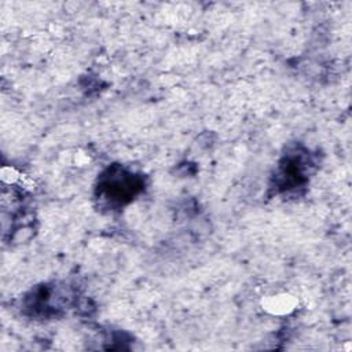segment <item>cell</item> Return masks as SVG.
<instances>
[{"instance_id": "6da1fadb", "label": "cell", "mask_w": 352, "mask_h": 352, "mask_svg": "<svg viewBox=\"0 0 352 352\" xmlns=\"http://www.w3.org/2000/svg\"><path fill=\"white\" fill-rule=\"evenodd\" d=\"M143 190L140 176L120 168H109L99 179L98 194L100 199L111 206H122L133 199Z\"/></svg>"}]
</instances>
